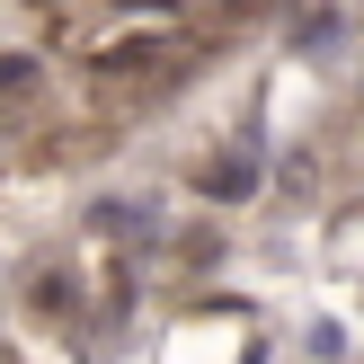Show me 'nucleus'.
I'll use <instances>...</instances> for the list:
<instances>
[{
  "label": "nucleus",
  "instance_id": "obj_1",
  "mask_svg": "<svg viewBox=\"0 0 364 364\" xmlns=\"http://www.w3.org/2000/svg\"><path fill=\"white\" fill-rule=\"evenodd\" d=\"M98 63V80H134L142 63H160V36H124V45H107V53H89Z\"/></svg>",
  "mask_w": 364,
  "mask_h": 364
}]
</instances>
